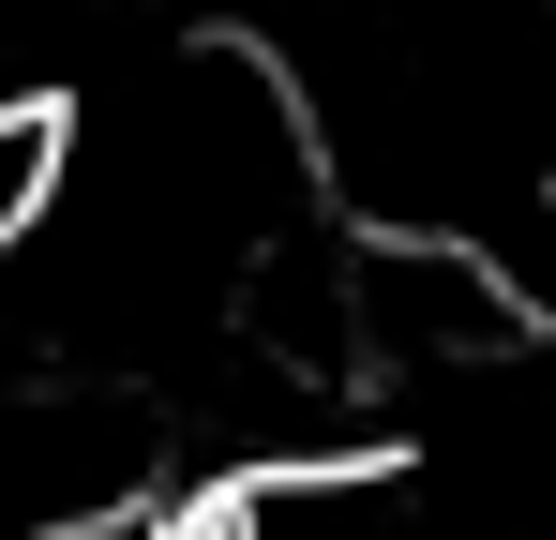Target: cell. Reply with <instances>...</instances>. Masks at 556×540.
I'll use <instances>...</instances> for the list:
<instances>
[{"label": "cell", "mask_w": 556, "mask_h": 540, "mask_svg": "<svg viewBox=\"0 0 556 540\" xmlns=\"http://www.w3.org/2000/svg\"><path fill=\"white\" fill-rule=\"evenodd\" d=\"M46 180H61V105H0V270L30 256V226H46Z\"/></svg>", "instance_id": "6da1fadb"}]
</instances>
